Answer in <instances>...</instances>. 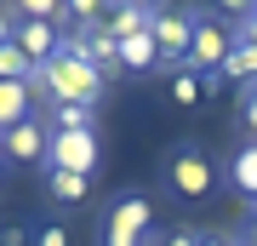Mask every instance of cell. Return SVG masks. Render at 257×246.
I'll list each match as a JSON object with an SVG mask.
<instances>
[{
  "label": "cell",
  "mask_w": 257,
  "mask_h": 246,
  "mask_svg": "<svg viewBox=\"0 0 257 246\" xmlns=\"http://www.w3.org/2000/svg\"><path fill=\"white\" fill-rule=\"evenodd\" d=\"M18 46L29 63H52L57 52H63V35H57V23H40V18H18Z\"/></svg>",
  "instance_id": "8"
},
{
  "label": "cell",
  "mask_w": 257,
  "mask_h": 246,
  "mask_svg": "<svg viewBox=\"0 0 257 246\" xmlns=\"http://www.w3.org/2000/svg\"><path fill=\"white\" fill-rule=\"evenodd\" d=\"M0 80H35V63L23 57V46H0Z\"/></svg>",
  "instance_id": "18"
},
{
  "label": "cell",
  "mask_w": 257,
  "mask_h": 246,
  "mask_svg": "<svg viewBox=\"0 0 257 246\" xmlns=\"http://www.w3.org/2000/svg\"><path fill=\"white\" fill-rule=\"evenodd\" d=\"M200 98H206V74H194V69H172V103H177V109H194Z\"/></svg>",
  "instance_id": "16"
},
{
  "label": "cell",
  "mask_w": 257,
  "mask_h": 246,
  "mask_svg": "<svg viewBox=\"0 0 257 246\" xmlns=\"http://www.w3.org/2000/svg\"><path fill=\"white\" fill-rule=\"evenodd\" d=\"M149 229H155V206H149V195L126 189V195L109 206V218H103V246H149Z\"/></svg>",
  "instance_id": "3"
},
{
  "label": "cell",
  "mask_w": 257,
  "mask_h": 246,
  "mask_svg": "<svg viewBox=\"0 0 257 246\" xmlns=\"http://www.w3.org/2000/svg\"><path fill=\"white\" fill-rule=\"evenodd\" d=\"M69 46H74V52H80L92 69H103V74L120 69V46L109 40V29H103V23H80V29L69 35Z\"/></svg>",
  "instance_id": "7"
},
{
  "label": "cell",
  "mask_w": 257,
  "mask_h": 246,
  "mask_svg": "<svg viewBox=\"0 0 257 246\" xmlns=\"http://www.w3.org/2000/svg\"><path fill=\"white\" fill-rule=\"evenodd\" d=\"M194 12H155V23H149V35L160 46V63L166 69H183L189 63V46H194Z\"/></svg>",
  "instance_id": "5"
},
{
  "label": "cell",
  "mask_w": 257,
  "mask_h": 246,
  "mask_svg": "<svg viewBox=\"0 0 257 246\" xmlns=\"http://www.w3.org/2000/svg\"><path fill=\"white\" fill-rule=\"evenodd\" d=\"M52 132H97L92 109H74V103H52Z\"/></svg>",
  "instance_id": "17"
},
{
  "label": "cell",
  "mask_w": 257,
  "mask_h": 246,
  "mask_svg": "<svg viewBox=\"0 0 257 246\" xmlns=\"http://www.w3.org/2000/svg\"><path fill=\"white\" fill-rule=\"evenodd\" d=\"M35 246H69V223L63 218H46V223L35 229Z\"/></svg>",
  "instance_id": "19"
},
{
  "label": "cell",
  "mask_w": 257,
  "mask_h": 246,
  "mask_svg": "<svg viewBox=\"0 0 257 246\" xmlns=\"http://www.w3.org/2000/svg\"><path fill=\"white\" fill-rule=\"evenodd\" d=\"M155 63H160L155 35H132V40H120V69H126V74H149Z\"/></svg>",
  "instance_id": "14"
},
{
  "label": "cell",
  "mask_w": 257,
  "mask_h": 246,
  "mask_svg": "<svg viewBox=\"0 0 257 246\" xmlns=\"http://www.w3.org/2000/svg\"><path fill=\"white\" fill-rule=\"evenodd\" d=\"M217 80L223 86H240V92H246V86H257V46L251 40H240L234 35V46H229V57H223V69H217Z\"/></svg>",
  "instance_id": "11"
},
{
  "label": "cell",
  "mask_w": 257,
  "mask_h": 246,
  "mask_svg": "<svg viewBox=\"0 0 257 246\" xmlns=\"http://www.w3.org/2000/svg\"><path fill=\"white\" fill-rule=\"evenodd\" d=\"M223 178H229L240 195H251V201H257V143H240L234 155H229V166H223Z\"/></svg>",
  "instance_id": "13"
},
{
  "label": "cell",
  "mask_w": 257,
  "mask_h": 246,
  "mask_svg": "<svg viewBox=\"0 0 257 246\" xmlns=\"http://www.w3.org/2000/svg\"><path fill=\"white\" fill-rule=\"evenodd\" d=\"M229 46H234V29H223L217 18H200V23H194V46H189V63H183V69L217 74L223 57H229Z\"/></svg>",
  "instance_id": "6"
},
{
  "label": "cell",
  "mask_w": 257,
  "mask_h": 246,
  "mask_svg": "<svg viewBox=\"0 0 257 246\" xmlns=\"http://www.w3.org/2000/svg\"><path fill=\"white\" fill-rule=\"evenodd\" d=\"M149 23H155V6H143V0H126V6H109V18H103V29H109V40H132V35H149Z\"/></svg>",
  "instance_id": "10"
},
{
  "label": "cell",
  "mask_w": 257,
  "mask_h": 246,
  "mask_svg": "<svg viewBox=\"0 0 257 246\" xmlns=\"http://www.w3.org/2000/svg\"><path fill=\"white\" fill-rule=\"evenodd\" d=\"M12 40H18V12L0 6V46H12Z\"/></svg>",
  "instance_id": "22"
},
{
  "label": "cell",
  "mask_w": 257,
  "mask_h": 246,
  "mask_svg": "<svg viewBox=\"0 0 257 246\" xmlns=\"http://www.w3.org/2000/svg\"><path fill=\"white\" fill-rule=\"evenodd\" d=\"M200 246H234L229 235H200Z\"/></svg>",
  "instance_id": "25"
},
{
  "label": "cell",
  "mask_w": 257,
  "mask_h": 246,
  "mask_svg": "<svg viewBox=\"0 0 257 246\" xmlns=\"http://www.w3.org/2000/svg\"><path fill=\"white\" fill-rule=\"evenodd\" d=\"M0 143H6V160H40V166H46V143H52V132L40 126L35 115H29L23 126H12Z\"/></svg>",
  "instance_id": "9"
},
{
  "label": "cell",
  "mask_w": 257,
  "mask_h": 246,
  "mask_svg": "<svg viewBox=\"0 0 257 246\" xmlns=\"http://www.w3.org/2000/svg\"><path fill=\"white\" fill-rule=\"evenodd\" d=\"M211 183H217V166L200 143H177L172 155H166V189L177 195V201H206Z\"/></svg>",
  "instance_id": "2"
},
{
  "label": "cell",
  "mask_w": 257,
  "mask_h": 246,
  "mask_svg": "<svg viewBox=\"0 0 257 246\" xmlns=\"http://www.w3.org/2000/svg\"><path fill=\"white\" fill-rule=\"evenodd\" d=\"M240 126H246V132H251V143H257V86L240 92Z\"/></svg>",
  "instance_id": "20"
},
{
  "label": "cell",
  "mask_w": 257,
  "mask_h": 246,
  "mask_svg": "<svg viewBox=\"0 0 257 246\" xmlns=\"http://www.w3.org/2000/svg\"><path fill=\"white\" fill-rule=\"evenodd\" d=\"M166 246H200V229H172V235H166Z\"/></svg>",
  "instance_id": "24"
},
{
  "label": "cell",
  "mask_w": 257,
  "mask_h": 246,
  "mask_svg": "<svg viewBox=\"0 0 257 246\" xmlns=\"http://www.w3.org/2000/svg\"><path fill=\"white\" fill-rule=\"evenodd\" d=\"M0 246H35V235H29L23 223H6L0 229Z\"/></svg>",
  "instance_id": "21"
},
{
  "label": "cell",
  "mask_w": 257,
  "mask_h": 246,
  "mask_svg": "<svg viewBox=\"0 0 257 246\" xmlns=\"http://www.w3.org/2000/svg\"><path fill=\"white\" fill-rule=\"evenodd\" d=\"M29 92H35L29 80H0V137L35 115V109H29Z\"/></svg>",
  "instance_id": "12"
},
{
  "label": "cell",
  "mask_w": 257,
  "mask_h": 246,
  "mask_svg": "<svg viewBox=\"0 0 257 246\" xmlns=\"http://www.w3.org/2000/svg\"><path fill=\"white\" fill-rule=\"evenodd\" d=\"M246 246H257V212H251V223H246Z\"/></svg>",
  "instance_id": "26"
},
{
  "label": "cell",
  "mask_w": 257,
  "mask_h": 246,
  "mask_svg": "<svg viewBox=\"0 0 257 246\" xmlns=\"http://www.w3.org/2000/svg\"><path fill=\"white\" fill-rule=\"evenodd\" d=\"M0 172H6V143H0Z\"/></svg>",
  "instance_id": "27"
},
{
  "label": "cell",
  "mask_w": 257,
  "mask_h": 246,
  "mask_svg": "<svg viewBox=\"0 0 257 246\" xmlns=\"http://www.w3.org/2000/svg\"><path fill=\"white\" fill-rule=\"evenodd\" d=\"M29 86H40L52 103H74V109H92V103L103 98V69H92L80 52L63 40V52L52 57V63H40L35 69V80Z\"/></svg>",
  "instance_id": "1"
},
{
  "label": "cell",
  "mask_w": 257,
  "mask_h": 246,
  "mask_svg": "<svg viewBox=\"0 0 257 246\" xmlns=\"http://www.w3.org/2000/svg\"><path fill=\"white\" fill-rule=\"evenodd\" d=\"M234 35H240V40H251V46H257V6H246V18H240V29H234Z\"/></svg>",
  "instance_id": "23"
},
{
  "label": "cell",
  "mask_w": 257,
  "mask_h": 246,
  "mask_svg": "<svg viewBox=\"0 0 257 246\" xmlns=\"http://www.w3.org/2000/svg\"><path fill=\"white\" fill-rule=\"evenodd\" d=\"M97 160H103L97 132H52V143H46V172H80V178H92Z\"/></svg>",
  "instance_id": "4"
},
{
  "label": "cell",
  "mask_w": 257,
  "mask_h": 246,
  "mask_svg": "<svg viewBox=\"0 0 257 246\" xmlns=\"http://www.w3.org/2000/svg\"><path fill=\"white\" fill-rule=\"evenodd\" d=\"M46 195L63 201V206H80L86 195H92V178H80V172H46Z\"/></svg>",
  "instance_id": "15"
}]
</instances>
